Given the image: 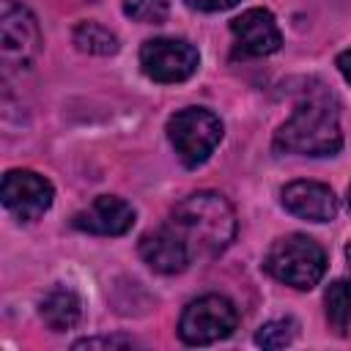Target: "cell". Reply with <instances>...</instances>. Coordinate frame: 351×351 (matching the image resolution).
<instances>
[{
	"label": "cell",
	"mask_w": 351,
	"mask_h": 351,
	"mask_svg": "<svg viewBox=\"0 0 351 351\" xmlns=\"http://www.w3.org/2000/svg\"><path fill=\"white\" fill-rule=\"evenodd\" d=\"M343 148L337 104L329 90L310 88L293 104L291 118L274 132V151L296 156H335Z\"/></svg>",
	"instance_id": "1"
},
{
	"label": "cell",
	"mask_w": 351,
	"mask_h": 351,
	"mask_svg": "<svg viewBox=\"0 0 351 351\" xmlns=\"http://www.w3.org/2000/svg\"><path fill=\"white\" fill-rule=\"evenodd\" d=\"M337 69H340V74L346 77V82L351 85V49H346V52L337 55Z\"/></svg>",
	"instance_id": "20"
},
{
	"label": "cell",
	"mask_w": 351,
	"mask_h": 351,
	"mask_svg": "<svg viewBox=\"0 0 351 351\" xmlns=\"http://www.w3.org/2000/svg\"><path fill=\"white\" fill-rule=\"evenodd\" d=\"M348 211H351V184H348Z\"/></svg>",
	"instance_id": "22"
},
{
	"label": "cell",
	"mask_w": 351,
	"mask_h": 351,
	"mask_svg": "<svg viewBox=\"0 0 351 351\" xmlns=\"http://www.w3.org/2000/svg\"><path fill=\"white\" fill-rule=\"evenodd\" d=\"M0 197L3 206L22 222H33L38 219L44 211H49L55 189L49 184V178H44L36 170H8L3 176V186H0Z\"/></svg>",
	"instance_id": "8"
},
{
	"label": "cell",
	"mask_w": 351,
	"mask_h": 351,
	"mask_svg": "<svg viewBox=\"0 0 351 351\" xmlns=\"http://www.w3.org/2000/svg\"><path fill=\"white\" fill-rule=\"evenodd\" d=\"M296 321L293 318H274V321H266L258 332H255V343L261 348H285L296 340Z\"/></svg>",
	"instance_id": "16"
},
{
	"label": "cell",
	"mask_w": 351,
	"mask_h": 351,
	"mask_svg": "<svg viewBox=\"0 0 351 351\" xmlns=\"http://www.w3.org/2000/svg\"><path fill=\"white\" fill-rule=\"evenodd\" d=\"M263 269L282 285L310 291L326 271V252L315 239L304 233H288L271 241L263 258Z\"/></svg>",
	"instance_id": "3"
},
{
	"label": "cell",
	"mask_w": 351,
	"mask_h": 351,
	"mask_svg": "<svg viewBox=\"0 0 351 351\" xmlns=\"http://www.w3.org/2000/svg\"><path fill=\"white\" fill-rule=\"evenodd\" d=\"M170 228L184 239L192 261L217 258L236 236V211L219 192L203 189L176 203Z\"/></svg>",
	"instance_id": "2"
},
{
	"label": "cell",
	"mask_w": 351,
	"mask_h": 351,
	"mask_svg": "<svg viewBox=\"0 0 351 351\" xmlns=\"http://www.w3.org/2000/svg\"><path fill=\"white\" fill-rule=\"evenodd\" d=\"M134 346H140V343L132 340V337L110 335V337H82V340H74L71 348H134Z\"/></svg>",
	"instance_id": "18"
},
{
	"label": "cell",
	"mask_w": 351,
	"mask_h": 351,
	"mask_svg": "<svg viewBox=\"0 0 351 351\" xmlns=\"http://www.w3.org/2000/svg\"><path fill=\"white\" fill-rule=\"evenodd\" d=\"M38 315L41 321L52 329V332H66V329H74L82 318V299L74 288L69 285H55L44 299H41V307H38Z\"/></svg>",
	"instance_id": "13"
},
{
	"label": "cell",
	"mask_w": 351,
	"mask_h": 351,
	"mask_svg": "<svg viewBox=\"0 0 351 351\" xmlns=\"http://www.w3.org/2000/svg\"><path fill=\"white\" fill-rule=\"evenodd\" d=\"M123 14L140 25H162L170 14L167 0H123Z\"/></svg>",
	"instance_id": "17"
},
{
	"label": "cell",
	"mask_w": 351,
	"mask_h": 351,
	"mask_svg": "<svg viewBox=\"0 0 351 351\" xmlns=\"http://www.w3.org/2000/svg\"><path fill=\"white\" fill-rule=\"evenodd\" d=\"M140 258L159 274H178L192 263L184 239L170 228V222L140 239Z\"/></svg>",
	"instance_id": "12"
},
{
	"label": "cell",
	"mask_w": 351,
	"mask_h": 351,
	"mask_svg": "<svg viewBox=\"0 0 351 351\" xmlns=\"http://www.w3.org/2000/svg\"><path fill=\"white\" fill-rule=\"evenodd\" d=\"M230 33L236 38L239 52L263 58L280 49L282 33L277 27V19L269 8H247L230 22Z\"/></svg>",
	"instance_id": "9"
},
{
	"label": "cell",
	"mask_w": 351,
	"mask_h": 351,
	"mask_svg": "<svg viewBox=\"0 0 351 351\" xmlns=\"http://www.w3.org/2000/svg\"><path fill=\"white\" fill-rule=\"evenodd\" d=\"M197 63H200L197 49L184 38L159 36V38H148L140 47L143 74L162 85H176V82L189 80L197 71Z\"/></svg>",
	"instance_id": "7"
},
{
	"label": "cell",
	"mask_w": 351,
	"mask_h": 351,
	"mask_svg": "<svg viewBox=\"0 0 351 351\" xmlns=\"http://www.w3.org/2000/svg\"><path fill=\"white\" fill-rule=\"evenodd\" d=\"M280 203L288 214L307 222H332L337 217V197L321 181H291L280 192Z\"/></svg>",
	"instance_id": "10"
},
{
	"label": "cell",
	"mask_w": 351,
	"mask_h": 351,
	"mask_svg": "<svg viewBox=\"0 0 351 351\" xmlns=\"http://www.w3.org/2000/svg\"><path fill=\"white\" fill-rule=\"evenodd\" d=\"M346 261H348V266H351V239H348V244H346Z\"/></svg>",
	"instance_id": "21"
},
{
	"label": "cell",
	"mask_w": 351,
	"mask_h": 351,
	"mask_svg": "<svg viewBox=\"0 0 351 351\" xmlns=\"http://www.w3.org/2000/svg\"><path fill=\"white\" fill-rule=\"evenodd\" d=\"M192 11H206V14H214V11H228L233 8L239 0H184Z\"/></svg>",
	"instance_id": "19"
},
{
	"label": "cell",
	"mask_w": 351,
	"mask_h": 351,
	"mask_svg": "<svg viewBox=\"0 0 351 351\" xmlns=\"http://www.w3.org/2000/svg\"><path fill=\"white\" fill-rule=\"evenodd\" d=\"M324 313H326L329 326L337 335L348 332V324H351V282L348 280L329 282V288L324 293Z\"/></svg>",
	"instance_id": "14"
},
{
	"label": "cell",
	"mask_w": 351,
	"mask_h": 351,
	"mask_svg": "<svg viewBox=\"0 0 351 351\" xmlns=\"http://www.w3.org/2000/svg\"><path fill=\"white\" fill-rule=\"evenodd\" d=\"M41 27L36 14L19 0H0V63L3 71H25L41 52Z\"/></svg>",
	"instance_id": "4"
},
{
	"label": "cell",
	"mask_w": 351,
	"mask_h": 351,
	"mask_svg": "<svg viewBox=\"0 0 351 351\" xmlns=\"http://www.w3.org/2000/svg\"><path fill=\"white\" fill-rule=\"evenodd\" d=\"M71 225L93 236H123L134 225V208L118 195H99L74 214Z\"/></svg>",
	"instance_id": "11"
},
{
	"label": "cell",
	"mask_w": 351,
	"mask_h": 351,
	"mask_svg": "<svg viewBox=\"0 0 351 351\" xmlns=\"http://www.w3.org/2000/svg\"><path fill=\"white\" fill-rule=\"evenodd\" d=\"M239 324V310L228 296L206 293L192 299L178 318V337L186 346H208L233 335Z\"/></svg>",
	"instance_id": "6"
},
{
	"label": "cell",
	"mask_w": 351,
	"mask_h": 351,
	"mask_svg": "<svg viewBox=\"0 0 351 351\" xmlns=\"http://www.w3.org/2000/svg\"><path fill=\"white\" fill-rule=\"evenodd\" d=\"M167 140L184 167H200L222 140V121L206 107H184L170 115Z\"/></svg>",
	"instance_id": "5"
},
{
	"label": "cell",
	"mask_w": 351,
	"mask_h": 351,
	"mask_svg": "<svg viewBox=\"0 0 351 351\" xmlns=\"http://www.w3.org/2000/svg\"><path fill=\"white\" fill-rule=\"evenodd\" d=\"M71 38H74L77 49L80 52H88V55H115L118 47H121L118 44V36L110 27L99 25V22H80L74 27Z\"/></svg>",
	"instance_id": "15"
}]
</instances>
